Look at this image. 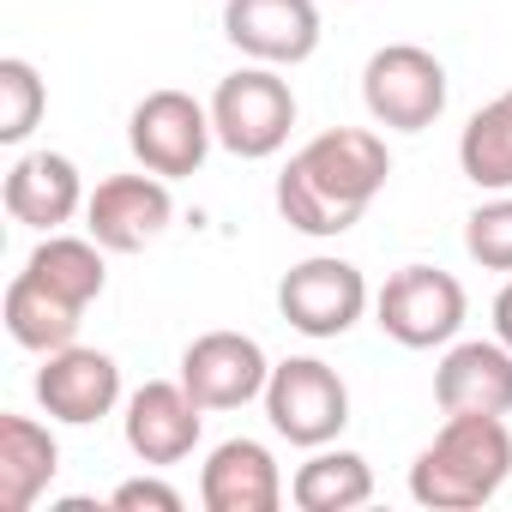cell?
<instances>
[{
  "label": "cell",
  "instance_id": "cell-2",
  "mask_svg": "<svg viewBox=\"0 0 512 512\" xmlns=\"http://www.w3.org/2000/svg\"><path fill=\"white\" fill-rule=\"evenodd\" d=\"M512 476V428L500 416H446L434 446L410 464V494L416 506L434 512H470L500 494Z\"/></svg>",
  "mask_w": 512,
  "mask_h": 512
},
{
  "label": "cell",
  "instance_id": "cell-7",
  "mask_svg": "<svg viewBox=\"0 0 512 512\" xmlns=\"http://www.w3.org/2000/svg\"><path fill=\"white\" fill-rule=\"evenodd\" d=\"M211 139H217L211 109L193 103L187 91H151V97L133 109V121H127V145H133V157H139L151 175H163V181L199 175Z\"/></svg>",
  "mask_w": 512,
  "mask_h": 512
},
{
  "label": "cell",
  "instance_id": "cell-22",
  "mask_svg": "<svg viewBox=\"0 0 512 512\" xmlns=\"http://www.w3.org/2000/svg\"><path fill=\"white\" fill-rule=\"evenodd\" d=\"M43 103L49 97H43V79L31 61H19V55L0 61V145H25L43 121Z\"/></svg>",
  "mask_w": 512,
  "mask_h": 512
},
{
  "label": "cell",
  "instance_id": "cell-16",
  "mask_svg": "<svg viewBox=\"0 0 512 512\" xmlns=\"http://www.w3.org/2000/svg\"><path fill=\"white\" fill-rule=\"evenodd\" d=\"M85 205V181L73 169V157L61 151H31L7 169V211L25 229H61L73 223V211Z\"/></svg>",
  "mask_w": 512,
  "mask_h": 512
},
{
  "label": "cell",
  "instance_id": "cell-6",
  "mask_svg": "<svg viewBox=\"0 0 512 512\" xmlns=\"http://www.w3.org/2000/svg\"><path fill=\"white\" fill-rule=\"evenodd\" d=\"M464 284L440 266H404L386 278L374 314H380V332L404 350H434V344H452L458 326H464Z\"/></svg>",
  "mask_w": 512,
  "mask_h": 512
},
{
  "label": "cell",
  "instance_id": "cell-24",
  "mask_svg": "<svg viewBox=\"0 0 512 512\" xmlns=\"http://www.w3.org/2000/svg\"><path fill=\"white\" fill-rule=\"evenodd\" d=\"M109 506L115 512H181V494L169 482H157V476H133V482H121L109 494Z\"/></svg>",
  "mask_w": 512,
  "mask_h": 512
},
{
  "label": "cell",
  "instance_id": "cell-23",
  "mask_svg": "<svg viewBox=\"0 0 512 512\" xmlns=\"http://www.w3.org/2000/svg\"><path fill=\"white\" fill-rule=\"evenodd\" d=\"M464 253L488 272H512V199H488L464 217Z\"/></svg>",
  "mask_w": 512,
  "mask_h": 512
},
{
  "label": "cell",
  "instance_id": "cell-9",
  "mask_svg": "<svg viewBox=\"0 0 512 512\" xmlns=\"http://www.w3.org/2000/svg\"><path fill=\"white\" fill-rule=\"evenodd\" d=\"M272 362L247 332H205L181 356V386L199 410H241L247 398H266Z\"/></svg>",
  "mask_w": 512,
  "mask_h": 512
},
{
  "label": "cell",
  "instance_id": "cell-14",
  "mask_svg": "<svg viewBox=\"0 0 512 512\" xmlns=\"http://www.w3.org/2000/svg\"><path fill=\"white\" fill-rule=\"evenodd\" d=\"M434 404L446 416H512V350L500 338L452 344L434 368Z\"/></svg>",
  "mask_w": 512,
  "mask_h": 512
},
{
  "label": "cell",
  "instance_id": "cell-3",
  "mask_svg": "<svg viewBox=\"0 0 512 512\" xmlns=\"http://www.w3.org/2000/svg\"><path fill=\"white\" fill-rule=\"evenodd\" d=\"M211 127H217V145L229 157H247V163L284 151V139L296 127L290 79H278V67H266V61L229 73L217 85V97H211Z\"/></svg>",
  "mask_w": 512,
  "mask_h": 512
},
{
  "label": "cell",
  "instance_id": "cell-19",
  "mask_svg": "<svg viewBox=\"0 0 512 512\" xmlns=\"http://www.w3.org/2000/svg\"><path fill=\"white\" fill-rule=\"evenodd\" d=\"M79 320H85V308L61 302V296L43 290L31 272H19V278L7 284V332H13L25 350H37V356L67 350V344L79 338Z\"/></svg>",
  "mask_w": 512,
  "mask_h": 512
},
{
  "label": "cell",
  "instance_id": "cell-25",
  "mask_svg": "<svg viewBox=\"0 0 512 512\" xmlns=\"http://www.w3.org/2000/svg\"><path fill=\"white\" fill-rule=\"evenodd\" d=\"M494 338H500V344L512 350V284H506V290L494 296Z\"/></svg>",
  "mask_w": 512,
  "mask_h": 512
},
{
  "label": "cell",
  "instance_id": "cell-15",
  "mask_svg": "<svg viewBox=\"0 0 512 512\" xmlns=\"http://www.w3.org/2000/svg\"><path fill=\"white\" fill-rule=\"evenodd\" d=\"M199 500H205V512H278L284 506V470L260 440H223L205 458Z\"/></svg>",
  "mask_w": 512,
  "mask_h": 512
},
{
  "label": "cell",
  "instance_id": "cell-11",
  "mask_svg": "<svg viewBox=\"0 0 512 512\" xmlns=\"http://www.w3.org/2000/svg\"><path fill=\"white\" fill-rule=\"evenodd\" d=\"M223 37L266 67H302L320 49V7L314 0H229Z\"/></svg>",
  "mask_w": 512,
  "mask_h": 512
},
{
  "label": "cell",
  "instance_id": "cell-21",
  "mask_svg": "<svg viewBox=\"0 0 512 512\" xmlns=\"http://www.w3.org/2000/svg\"><path fill=\"white\" fill-rule=\"evenodd\" d=\"M458 169H464V181H476L488 193H512V91H500L488 109L470 115V127L458 139Z\"/></svg>",
  "mask_w": 512,
  "mask_h": 512
},
{
  "label": "cell",
  "instance_id": "cell-1",
  "mask_svg": "<svg viewBox=\"0 0 512 512\" xmlns=\"http://www.w3.org/2000/svg\"><path fill=\"white\" fill-rule=\"evenodd\" d=\"M392 157L386 139L368 127H332L320 139H308L284 175H278V211L290 229L302 235H344L362 223V211L374 205V193L386 187Z\"/></svg>",
  "mask_w": 512,
  "mask_h": 512
},
{
  "label": "cell",
  "instance_id": "cell-5",
  "mask_svg": "<svg viewBox=\"0 0 512 512\" xmlns=\"http://www.w3.org/2000/svg\"><path fill=\"white\" fill-rule=\"evenodd\" d=\"M266 416L290 446H332L350 422V386L320 356H290L266 380Z\"/></svg>",
  "mask_w": 512,
  "mask_h": 512
},
{
  "label": "cell",
  "instance_id": "cell-12",
  "mask_svg": "<svg viewBox=\"0 0 512 512\" xmlns=\"http://www.w3.org/2000/svg\"><path fill=\"white\" fill-rule=\"evenodd\" d=\"M37 404L55 422H73V428L103 422L121 404V368H115V356L85 350V344H67V350L43 356V368H37Z\"/></svg>",
  "mask_w": 512,
  "mask_h": 512
},
{
  "label": "cell",
  "instance_id": "cell-10",
  "mask_svg": "<svg viewBox=\"0 0 512 512\" xmlns=\"http://www.w3.org/2000/svg\"><path fill=\"white\" fill-rule=\"evenodd\" d=\"M175 217V199L163 187V175H109L97 181V193L85 199V229L91 241H103L109 253H139L151 247Z\"/></svg>",
  "mask_w": 512,
  "mask_h": 512
},
{
  "label": "cell",
  "instance_id": "cell-4",
  "mask_svg": "<svg viewBox=\"0 0 512 512\" xmlns=\"http://www.w3.org/2000/svg\"><path fill=\"white\" fill-rule=\"evenodd\" d=\"M362 103L392 133H422L446 115V67L416 43H386L362 67Z\"/></svg>",
  "mask_w": 512,
  "mask_h": 512
},
{
  "label": "cell",
  "instance_id": "cell-20",
  "mask_svg": "<svg viewBox=\"0 0 512 512\" xmlns=\"http://www.w3.org/2000/svg\"><path fill=\"white\" fill-rule=\"evenodd\" d=\"M290 500L302 512H356V506L374 500V470H368L362 452H326V446H314V458L290 482Z\"/></svg>",
  "mask_w": 512,
  "mask_h": 512
},
{
  "label": "cell",
  "instance_id": "cell-13",
  "mask_svg": "<svg viewBox=\"0 0 512 512\" xmlns=\"http://www.w3.org/2000/svg\"><path fill=\"white\" fill-rule=\"evenodd\" d=\"M205 428V410L193 404V392L181 380H145L127 398V446L139 464H181L193 458Z\"/></svg>",
  "mask_w": 512,
  "mask_h": 512
},
{
  "label": "cell",
  "instance_id": "cell-18",
  "mask_svg": "<svg viewBox=\"0 0 512 512\" xmlns=\"http://www.w3.org/2000/svg\"><path fill=\"white\" fill-rule=\"evenodd\" d=\"M103 253H109V247L91 241V235H55V229H49V241H37V253L25 260V272H31L43 290H55L61 302L91 308V302L103 296V284H109Z\"/></svg>",
  "mask_w": 512,
  "mask_h": 512
},
{
  "label": "cell",
  "instance_id": "cell-17",
  "mask_svg": "<svg viewBox=\"0 0 512 512\" xmlns=\"http://www.w3.org/2000/svg\"><path fill=\"white\" fill-rule=\"evenodd\" d=\"M61 470V446L43 422L31 416H0V512H31L37 494L55 482Z\"/></svg>",
  "mask_w": 512,
  "mask_h": 512
},
{
  "label": "cell",
  "instance_id": "cell-8",
  "mask_svg": "<svg viewBox=\"0 0 512 512\" xmlns=\"http://www.w3.org/2000/svg\"><path fill=\"white\" fill-rule=\"evenodd\" d=\"M278 308L302 338H344L362 308H368V278L350 260H332V253H314V260L290 266L278 284Z\"/></svg>",
  "mask_w": 512,
  "mask_h": 512
}]
</instances>
